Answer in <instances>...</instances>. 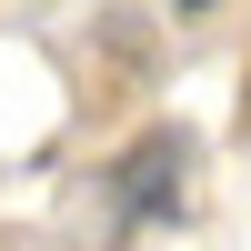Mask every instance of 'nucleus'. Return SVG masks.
Segmentation results:
<instances>
[{"instance_id":"obj_1","label":"nucleus","mask_w":251,"mask_h":251,"mask_svg":"<svg viewBox=\"0 0 251 251\" xmlns=\"http://www.w3.org/2000/svg\"><path fill=\"white\" fill-rule=\"evenodd\" d=\"M181 171H191V141H181V131H151V141L111 171V211H121V221H161V211L181 201Z\"/></svg>"}]
</instances>
